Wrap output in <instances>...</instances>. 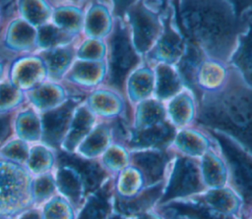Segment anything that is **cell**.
<instances>
[{"label": "cell", "mask_w": 252, "mask_h": 219, "mask_svg": "<svg viewBox=\"0 0 252 219\" xmlns=\"http://www.w3.org/2000/svg\"><path fill=\"white\" fill-rule=\"evenodd\" d=\"M180 4L179 23L184 33L215 56L227 54L238 32V24L226 3L185 1Z\"/></svg>", "instance_id": "6da1fadb"}, {"label": "cell", "mask_w": 252, "mask_h": 219, "mask_svg": "<svg viewBox=\"0 0 252 219\" xmlns=\"http://www.w3.org/2000/svg\"><path fill=\"white\" fill-rule=\"evenodd\" d=\"M198 121L232 134L252 151V92L229 86L218 99L203 101Z\"/></svg>", "instance_id": "7a4b0ae2"}, {"label": "cell", "mask_w": 252, "mask_h": 219, "mask_svg": "<svg viewBox=\"0 0 252 219\" xmlns=\"http://www.w3.org/2000/svg\"><path fill=\"white\" fill-rule=\"evenodd\" d=\"M32 181L24 165L0 156V216L14 217L32 207Z\"/></svg>", "instance_id": "3957f363"}, {"label": "cell", "mask_w": 252, "mask_h": 219, "mask_svg": "<svg viewBox=\"0 0 252 219\" xmlns=\"http://www.w3.org/2000/svg\"><path fill=\"white\" fill-rule=\"evenodd\" d=\"M138 61V56L130 44L126 29L119 21H116L113 32L109 38L107 84L121 91L127 74L135 67Z\"/></svg>", "instance_id": "277c9868"}, {"label": "cell", "mask_w": 252, "mask_h": 219, "mask_svg": "<svg viewBox=\"0 0 252 219\" xmlns=\"http://www.w3.org/2000/svg\"><path fill=\"white\" fill-rule=\"evenodd\" d=\"M0 50L4 60L36 52V28L15 13L6 18L0 29Z\"/></svg>", "instance_id": "5b68a950"}, {"label": "cell", "mask_w": 252, "mask_h": 219, "mask_svg": "<svg viewBox=\"0 0 252 219\" xmlns=\"http://www.w3.org/2000/svg\"><path fill=\"white\" fill-rule=\"evenodd\" d=\"M221 146L231 171L232 181L246 204H252V157L239 149L226 137L213 132Z\"/></svg>", "instance_id": "8992f818"}, {"label": "cell", "mask_w": 252, "mask_h": 219, "mask_svg": "<svg viewBox=\"0 0 252 219\" xmlns=\"http://www.w3.org/2000/svg\"><path fill=\"white\" fill-rule=\"evenodd\" d=\"M83 101L82 95H72L61 106L40 114L42 127L41 143L55 150L60 149L73 114Z\"/></svg>", "instance_id": "52a82bcc"}, {"label": "cell", "mask_w": 252, "mask_h": 219, "mask_svg": "<svg viewBox=\"0 0 252 219\" xmlns=\"http://www.w3.org/2000/svg\"><path fill=\"white\" fill-rule=\"evenodd\" d=\"M6 79L20 90L27 92L47 80V72L41 57L36 53L25 54L11 60Z\"/></svg>", "instance_id": "ba28073f"}, {"label": "cell", "mask_w": 252, "mask_h": 219, "mask_svg": "<svg viewBox=\"0 0 252 219\" xmlns=\"http://www.w3.org/2000/svg\"><path fill=\"white\" fill-rule=\"evenodd\" d=\"M201 190L202 185L196 164L189 158L179 157L160 202L164 203L174 197L188 195Z\"/></svg>", "instance_id": "9c48e42d"}, {"label": "cell", "mask_w": 252, "mask_h": 219, "mask_svg": "<svg viewBox=\"0 0 252 219\" xmlns=\"http://www.w3.org/2000/svg\"><path fill=\"white\" fill-rule=\"evenodd\" d=\"M27 104L35 109L39 114L61 106L72 95L71 89L63 82L46 80L32 89L25 92Z\"/></svg>", "instance_id": "30bf717a"}, {"label": "cell", "mask_w": 252, "mask_h": 219, "mask_svg": "<svg viewBox=\"0 0 252 219\" xmlns=\"http://www.w3.org/2000/svg\"><path fill=\"white\" fill-rule=\"evenodd\" d=\"M53 176L57 193L67 199L78 211L86 197V189L79 172L72 166L57 163Z\"/></svg>", "instance_id": "8fae6325"}, {"label": "cell", "mask_w": 252, "mask_h": 219, "mask_svg": "<svg viewBox=\"0 0 252 219\" xmlns=\"http://www.w3.org/2000/svg\"><path fill=\"white\" fill-rule=\"evenodd\" d=\"M104 64L102 61L75 60L62 82L71 91L79 92L98 84L104 78Z\"/></svg>", "instance_id": "7c38bea8"}, {"label": "cell", "mask_w": 252, "mask_h": 219, "mask_svg": "<svg viewBox=\"0 0 252 219\" xmlns=\"http://www.w3.org/2000/svg\"><path fill=\"white\" fill-rule=\"evenodd\" d=\"M57 163L68 164L74 167L81 175L86 194H89L103 185L106 178V170L95 160L86 159L74 153H66L57 150Z\"/></svg>", "instance_id": "4fadbf2b"}, {"label": "cell", "mask_w": 252, "mask_h": 219, "mask_svg": "<svg viewBox=\"0 0 252 219\" xmlns=\"http://www.w3.org/2000/svg\"><path fill=\"white\" fill-rule=\"evenodd\" d=\"M12 135L30 145L41 142L40 114L28 104L18 109L12 117Z\"/></svg>", "instance_id": "5bb4252c"}, {"label": "cell", "mask_w": 252, "mask_h": 219, "mask_svg": "<svg viewBox=\"0 0 252 219\" xmlns=\"http://www.w3.org/2000/svg\"><path fill=\"white\" fill-rule=\"evenodd\" d=\"M94 115L83 101L73 114L70 126L59 150L66 153H74L78 145L94 128Z\"/></svg>", "instance_id": "9a60e30c"}, {"label": "cell", "mask_w": 252, "mask_h": 219, "mask_svg": "<svg viewBox=\"0 0 252 219\" xmlns=\"http://www.w3.org/2000/svg\"><path fill=\"white\" fill-rule=\"evenodd\" d=\"M129 17L134 29L135 45L140 52L146 51L153 43L158 31V22L141 4L129 8Z\"/></svg>", "instance_id": "2e32d148"}, {"label": "cell", "mask_w": 252, "mask_h": 219, "mask_svg": "<svg viewBox=\"0 0 252 219\" xmlns=\"http://www.w3.org/2000/svg\"><path fill=\"white\" fill-rule=\"evenodd\" d=\"M52 15L50 22L64 31L79 37L83 31L85 8L80 3L67 1H50Z\"/></svg>", "instance_id": "e0dca14e"}, {"label": "cell", "mask_w": 252, "mask_h": 219, "mask_svg": "<svg viewBox=\"0 0 252 219\" xmlns=\"http://www.w3.org/2000/svg\"><path fill=\"white\" fill-rule=\"evenodd\" d=\"M76 43L36 52L44 62L48 81L62 82L76 60Z\"/></svg>", "instance_id": "ac0fdd59"}, {"label": "cell", "mask_w": 252, "mask_h": 219, "mask_svg": "<svg viewBox=\"0 0 252 219\" xmlns=\"http://www.w3.org/2000/svg\"><path fill=\"white\" fill-rule=\"evenodd\" d=\"M110 192L111 181H107L96 191L87 194L76 219H108L111 210Z\"/></svg>", "instance_id": "d6986e66"}, {"label": "cell", "mask_w": 252, "mask_h": 219, "mask_svg": "<svg viewBox=\"0 0 252 219\" xmlns=\"http://www.w3.org/2000/svg\"><path fill=\"white\" fill-rule=\"evenodd\" d=\"M57 165V150L39 142L30 146L25 167L32 177L52 173Z\"/></svg>", "instance_id": "ffe728a7"}, {"label": "cell", "mask_w": 252, "mask_h": 219, "mask_svg": "<svg viewBox=\"0 0 252 219\" xmlns=\"http://www.w3.org/2000/svg\"><path fill=\"white\" fill-rule=\"evenodd\" d=\"M168 155L164 152H138L133 154V162L143 172L148 185L154 184L162 178Z\"/></svg>", "instance_id": "44dd1931"}, {"label": "cell", "mask_w": 252, "mask_h": 219, "mask_svg": "<svg viewBox=\"0 0 252 219\" xmlns=\"http://www.w3.org/2000/svg\"><path fill=\"white\" fill-rule=\"evenodd\" d=\"M109 143V128L107 125L100 124L94 127L91 133L78 145L74 154L83 158L94 160L106 150Z\"/></svg>", "instance_id": "7402d4cb"}, {"label": "cell", "mask_w": 252, "mask_h": 219, "mask_svg": "<svg viewBox=\"0 0 252 219\" xmlns=\"http://www.w3.org/2000/svg\"><path fill=\"white\" fill-rule=\"evenodd\" d=\"M109 16L104 6L93 3L85 8L83 33L87 38L99 39L104 36L109 28Z\"/></svg>", "instance_id": "603a6c76"}, {"label": "cell", "mask_w": 252, "mask_h": 219, "mask_svg": "<svg viewBox=\"0 0 252 219\" xmlns=\"http://www.w3.org/2000/svg\"><path fill=\"white\" fill-rule=\"evenodd\" d=\"M16 13L33 27L38 28L50 22L52 5L50 1H17Z\"/></svg>", "instance_id": "cb8c5ba5"}, {"label": "cell", "mask_w": 252, "mask_h": 219, "mask_svg": "<svg viewBox=\"0 0 252 219\" xmlns=\"http://www.w3.org/2000/svg\"><path fill=\"white\" fill-rule=\"evenodd\" d=\"M78 39L79 37L64 31L49 22L36 28V52L73 44Z\"/></svg>", "instance_id": "d4e9b609"}, {"label": "cell", "mask_w": 252, "mask_h": 219, "mask_svg": "<svg viewBox=\"0 0 252 219\" xmlns=\"http://www.w3.org/2000/svg\"><path fill=\"white\" fill-rule=\"evenodd\" d=\"M162 190V185H158L152 189H149L139 195H136L130 199H123L116 197L115 206L116 209L125 215H133L151 206L159 196Z\"/></svg>", "instance_id": "484cf974"}, {"label": "cell", "mask_w": 252, "mask_h": 219, "mask_svg": "<svg viewBox=\"0 0 252 219\" xmlns=\"http://www.w3.org/2000/svg\"><path fill=\"white\" fill-rule=\"evenodd\" d=\"M173 136V128L168 124H162L133 134L129 144L134 146H161L169 142Z\"/></svg>", "instance_id": "4316f807"}, {"label": "cell", "mask_w": 252, "mask_h": 219, "mask_svg": "<svg viewBox=\"0 0 252 219\" xmlns=\"http://www.w3.org/2000/svg\"><path fill=\"white\" fill-rule=\"evenodd\" d=\"M163 212L172 217H185L188 219H232L222 216L206 208L202 204L193 202H173L162 208Z\"/></svg>", "instance_id": "83f0119b"}, {"label": "cell", "mask_w": 252, "mask_h": 219, "mask_svg": "<svg viewBox=\"0 0 252 219\" xmlns=\"http://www.w3.org/2000/svg\"><path fill=\"white\" fill-rule=\"evenodd\" d=\"M57 194L55 180L52 173L32 177V207L39 208L50 198Z\"/></svg>", "instance_id": "f1b7e54d"}, {"label": "cell", "mask_w": 252, "mask_h": 219, "mask_svg": "<svg viewBox=\"0 0 252 219\" xmlns=\"http://www.w3.org/2000/svg\"><path fill=\"white\" fill-rule=\"evenodd\" d=\"M27 104L26 93L7 79L0 82V114L14 113Z\"/></svg>", "instance_id": "f546056e"}, {"label": "cell", "mask_w": 252, "mask_h": 219, "mask_svg": "<svg viewBox=\"0 0 252 219\" xmlns=\"http://www.w3.org/2000/svg\"><path fill=\"white\" fill-rule=\"evenodd\" d=\"M42 219H76L77 210L58 193L39 207Z\"/></svg>", "instance_id": "4dcf8cb0"}, {"label": "cell", "mask_w": 252, "mask_h": 219, "mask_svg": "<svg viewBox=\"0 0 252 219\" xmlns=\"http://www.w3.org/2000/svg\"><path fill=\"white\" fill-rule=\"evenodd\" d=\"M84 103L94 115L109 116L117 110V100L110 92L105 90H95L91 92L84 99Z\"/></svg>", "instance_id": "1f68e13d"}, {"label": "cell", "mask_w": 252, "mask_h": 219, "mask_svg": "<svg viewBox=\"0 0 252 219\" xmlns=\"http://www.w3.org/2000/svg\"><path fill=\"white\" fill-rule=\"evenodd\" d=\"M233 63L241 70L248 82L252 85V23L247 34L240 41V46L233 58Z\"/></svg>", "instance_id": "d6a6232c"}, {"label": "cell", "mask_w": 252, "mask_h": 219, "mask_svg": "<svg viewBox=\"0 0 252 219\" xmlns=\"http://www.w3.org/2000/svg\"><path fill=\"white\" fill-rule=\"evenodd\" d=\"M182 40L179 35L166 24L163 35L158 45V54L167 61H174L182 53Z\"/></svg>", "instance_id": "836d02e7"}, {"label": "cell", "mask_w": 252, "mask_h": 219, "mask_svg": "<svg viewBox=\"0 0 252 219\" xmlns=\"http://www.w3.org/2000/svg\"><path fill=\"white\" fill-rule=\"evenodd\" d=\"M30 146V144L12 135L2 145H0V156L25 166L29 157Z\"/></svg>", "instance_id": "e575fe53"}, {"label": "cell", "mask_w": 252, "mask_h": 219, "mask_svg": "<svg viewBox=\"0 0 252 219\" xmlns=\"http://www.w3.org/2000/svg\"><path fill=\"white\" fill-rule=\"evenodd\" d=\"M105 53L104 44L99 39L86 38L76 43V59L85 61H101Z\"/></svg>", "instance_id": "d590c367"}, {"label": "cell", "mask_w": 252, "mask_h": 219, "mask_svg": "<svg viewBox=\"0 0 252 219\" xmlns=\"http://www.w3.org/2000/svg\"><path fill=\"white\" fill-rule=\"evenodd\" d=\"M200 60H201L200 52L192 43H190L188 45L186 54L179 66L180 72H181V75H182L184 81L186 82V83L189 86L192 87V89L195 91L196 95H198L199 93L194 84V72H195Z\"/></svg>", "instance_id": "8d00e7d4"}, {"label": "cell", "mask_w": 252, "mask_h": 219, "mask_svg": "<svg viewBox=\"0 0 252 219\" xmlns=\"http://www.w3.org/2000/svg\"><path fill=\"white\" fill-rule=\"evenodd\" d=\"M158 88L159 97L165 98L175 93L179 88V82L175 73L167 66H159L158 69Z\"/></svg>", "instance_id": "74e56055"}, {"label": "cell", "mask_w": 252, "mask_h": 219, "mask_svg": "<svg viewBox=\"0 0 252 219\" xmlns=\"http://www.w3.org/2000/svg\"><path fill=\"white\" fill-rule=\"evenodd\" d=\"M220 164L214 154L209 153L204 157L203 167L205 178L212 186H220L225 180V174Z\"/></svg>", "instance_id": "f35d334b"}, {"label": "cell", "mask_w": 252, "mask_h": 219, "mask_svg": "<svg viewBox=\"0 0 252 219\" xmlns=\"http://www.w3.org/2000/svg\"><path fill=\"white\" fill-rule=\"evenodd\" d=\"M207 199L209 202H211L212 205L216 206L217 208H219L220 210L233 209L236 204L234 197L227 191L211 192L208 194Z\"/></svg>", "instance_id": "ab89813d"}, {"label": "cell", "mask_w": 252, "mask_h": 219, "mask_svg": "<svg viewBox=\"0 0 252 219\" xmlns=\"http://www.w3.org/2000/svg\"><path fill=\"white\" fill-rule=\"evenodd\" d=\"M190 100L181 95L177 97L171 104H170V112L177 123H184L189 119L190 114Z\"/></svg>", "instance_id": "60d3db41"}, {"label": "cell", "mask_w": 252, "mask_h": 219, "mask_svg": "<svg viewBox=\"0 0 252 219\" xmlns=\"http://www.w3.org/2000/svg\"><path fill=\"white\" fill-rule=\"evenodd\" d=\"M132 89L136 97H143L147 95L152 88V77L149 72H139L133 77Z\"/></svg>", "instance_id": "b9f144b4"}, {"label": "cell", "mask_w": 252, "mask_h": 219, "mask_svg": "<svg viewBox=\"0 0 252 219\" xmlns=\"http://www.w3.org/2000/svg\"><path fill=\"white\" fill-rule=\"evenodd\" d=\"M163 116L162 107L154 101L145 102L141 106V120L146 123L159 121Z\"/></svg>", "instance_id": "7bdbcfd3"}, {"label": "cell", "mask_w": 252, "mask_h": 219, "mask_svg": "<svg viewBox=\"0 0 252 219\" xmlns=\"http://www.w3.org/2000/svg\"><path fill=\"white\" fill-rule=\"evenodd\" d=\"M125 155L117 147H109L105 150L102 156V162L108 169L116 170L121 168L125 164Z\"/></svg>", "instance_id": "ee69618b"}, {"label": "cell", "mask_w": 252, "mask_h": 219, "mask_svg": "<svg viewBox=\"0 0 252 219\" xmlns=\"http://www.w3.org/2000/svg\"><path fill=\"white\" fill-rule=\"evenodd\" d=\"M178 143L180 147L189 153H201L204 150L203 141L189 133H182L178 137Z\"/></svg>", "instance_id": "f6af8a7d"}, {"label": "cell", "mask_w": 252, "mask_h": 219, "mask_svg": "<svg viewBox=\"0 0 252 219\" xmlns=\"http://www.w3.org/2000/svg\"><path fill=\"white\" fill-rule=\"evenodd\" d=\"M13 113L0 114V145L12 136Z\"/></svg>", "instance_id": "bcb514c9"}, {"label": "cell", "mask_w": 252, "mask_h": 219, "mask_svg": "<svg viewBox=\"0 0 252 219\" xmlns=\"http://www.w3.org/2000/svg\"><path fill=\"white\" fill-rule=\"evenodd\" d=\"M12 219H42V217L39 208L31 207L12 217Z\"/></svg>", "instance_id": "7dc6e473"}, {"label": "cell", "mask_w": 252, "mask_h": 219, "mask_svg": "<svg viewBox=\"0 0 252 219\" xmlns=\"http://www.w3.org/2000/svg\"><path fill=\"white\" fill-rule=\"evenodd\" d=\"M135 181H136V176L132 172H127L124 173L121 176V184L120 187L121 189L126 192L135 189Z\"/></svg>", "instance_id": "c3c4849f"}, {"label": "cell", "mask_w": 252, "mask_h": 219, "mask_svg": "<svg viewBox=\"0 0 252 219\" xmlns=\"http://www.w3.org/2000/svg\"><path fill=\"white\" fill-rule=\"evenodd\" d=\"M9 62L3 59H0V82L4 81L7 77V70H8Z\"/></svg>", "instance_id": "681fc988"}, {"label": "cell", "mask_w": 252, "mask_h": 219, "mask_svg": "<svg viewBox=\"0 0 252 219\" xmlns=\"http://www.w3.org/2000/svg\"><path fill=\"white\" fill-rule=\"evenodd\" d=\"M3 22H4V15H3V11H2V8H1V3H0V29H1V27L3 25Z\"/></svg>", "instance_id": "f907efd6"}, {"label": "cell", "mask_w": 252, "mask_h": 219, "mask_svg": "<svg viewBox=\"0 0 252 219\" xmlns=\"http://www.w3.org/2000/svg\"><path fill=\"white\" fill-rule=\"evenodd\" d=\"M138 219H156V218L153 217V216H151V215H143V216L139 217Z\"/></svg>", "instance_id": "816d5d0a"}, {"label": "cell", "mask_w": 252, "mask_h": 219, "mask_svg": "<svg viewBox=\"0 0 252 219\" xmlns=\"http://www.w3.org/2000/svg\"><path fill=\"white\" fill-rule=\"evenodd\" d=\"M108 219H123V218L120 215H113V216L109 217Z\"/></svg>", "instance_id": "f5cc1de1"}, {"label": "cell", "mask_w": 252, "mask_h": 219, "mask_svg": "<svg viewBox=\"0 0 252 219\" xmlns=\"http://www.w3.org/2000/svg\"><path fill=\"white\" fill-rule=\"evenodd\" d=\"M0 219H12V217H9V216H0Z\"/></svg>", "instance_id": "db71d44e"}]
</instances>
